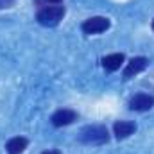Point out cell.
<instances>
[{
    "instance_id": "obj_1",
    "label": "cell",
    "mask_w": 154,
    "mask_h": 154,
    "mask_svg": "<svg viewBox=\"0 0 154 154\" xmlns=\"http://www.w3.org/2000/svg\"><path fill=\"white\" fill-rule=\"evenodd\" d=\"M79 140L86 145H104L109 140V133H108L106 125L93 124V125H86L81 129Z\"/></svg>"
},
{
    "instance_id": "obj_11",
    "label": "cell",
    "mask_w": 154,
    "mask_h": 154,
    "mask_svg": "<svg viewBox=\"0 0 154 154\" xmlns=\"http://www.w3.org/2000/svg\"><path fill=\"white\" fill-rule=\"evenodd\" d=\"M39 2H45L47 5H48V4H52V5H56V4H61L63 0H39Z\"/></svg>"
},
{
    "instance_id": "obj_3",
    "label": "cell",
    "mask_w": 154,
    "mask_h": 154,
    "mask_svg": "<svg viewBox=\"0 0 154 154\" xmlns=\"http://www.w3.org/2000/svg\"><path fill=\"white\" fill-rule=\"evenodd\" d=\"M109 25H111L109 18H106V16H91V18L82 22L81 29H82L84 34H100V32L108 31Z\"/></svg>"
},
{
    "instance_id": "obj_7",
    "label": "cell",
    "mask_w": 154,
    "mask_h": 154,
    "mask_svg": "<svg viewBox=\"0 0 154 154\" xmlns=\"http://www.w3.org/2000/svg\"><path fill=\"white\" fill-rule=\"evenodd\" d=\"M134 131H136V124L131 120H118L113 124V134L116 136V140H124L131 136Z\"/></svg>"
},
{
    "instance_id": "obj_5",
    "label": "cell",
    "mask_w": 154,
    "mask_h": 154,
    "mask_svg": "<svg viewBox=\"0 0 154 154\" xmlns=\"http://www.w3.org/2000/svg\"><path fill=\"white\" fill-rule=\"evenodd\" d=\"M152 106H154V95H149V93H136L129 100V108L133 111H149Z\"/></svg>"
},
{
    "instance_id": "obj_8",
    "label": "cell",
    "mask_w": 154,
    "mask_h": 154,
    "mask_svg": "<svg viewBox=\"0 0 154 154\" xmlns=\"http://www.w3.org/2000/svg\"><path fill=\"white\" fill-rule=\"evenodd\" d=\"M124 61H125L124 54H122V52H120V54L116 52V54H109V56L102 57V66H104L106 72H116V70L124 65Z\"/></svg>"
},
{
    "instance_id": "obj_9",
    "label": "cell",
    "mask_w": 154,
    "mask_h": 154,
    "mask_svg": "<svg viewBox=\"0 0 154 154\" xmlns=\"http://www.w3.org/2000/svg\"><path fill=\"white\" fill-rule=\"evenodd\" d=\"M27 145H29L27 138H23V136H14V138H11V140L5 143V151H7V154H22L27 149Z\"/></svg>"
},
{
    "instance_id": "obj_10",
    "label": "cell",
    "mask_w": 154,
    "mask_h": 154,
    "mask_svg": "<svg viewBox=\"0 0 154 154\" xmlns=\"http://www.w3.org/2000/svg\"><path fill=\"white\" fill-rule=\"evenodd\" d=\"M16 0H0V9H5V7H11Z\"/></svg>"
},
{
    "instance_id": "obj_4",
    "label": "cell",
    "mask_w": 154,
    "mask_h": 154,
    "mask_svg": "<svg viewBox=\"0 0 154 154\" xmlns=\"http://www.w3.org/2000/svg\"><path fill=\"white\" fill-rule=\"evenodd\" d=\"M147 66H149V59H147V57H143V56L133 57V59L125 65V70H124V79H131V77L138 75V74H140V72H143Z\"/></svg>"
},
{
    "instance_id": "obj_13",
    "label": "cell",
    "mask_w": 154,
    "mask_h": 154,
    "mask_svg": "<svg viewBox=\"0 0 154 154\" xmlns=\"http://www.w3.org/2000/svg\"><path fill=\"white\" fill-rule=\"evenodd\" d=\"M151 27H152V31H154V20H152V25H151Z\"/></svg>"
},
{
    "instance_id": "obj_12",
    "label": "cell",
    "mask_w": 154,
    "mask_h": 154,
    "mask_svg": "<svg viewBox=\"0 0 154 154\" xmlns=\"http://www.w3.org/2000/svg\"><path fill=\"white\" fill-rule=\"evenodd\" d=\"M41 154H61V151H57V149H48V151H43Z\"/></svg>"
},
{
    "instance_id": "obj_6",
    "label": "cell",
    "mask_w": 154,
    "mask_h": 154,
    "mask_svg": "<svg viewBox=\"0 0 154 154\" xmlns=\"http://www.w3.org/2000/svg\"><path fill=\"white\" fill-rule=\"evenodd\" d=\"M52 124L56 127H63V125H70L72 122L77 120V113L74 109H68V108H63V109H57L54 115H52Z\"/></svg>"
},
{
    "instance_id": "obj_2",
    "label": "cell",
    "mask_w": 154,
    "mask_h": 154,
    "mask_svg": "<svg viewBox=\"0 0 154 154\" xmlns=\"http://www.w3.org/2000/svg\"><path fill=\"white\" fill-rule=\"evenodd\" d=\"M65 14H66L65 5H59V4H56V5H43L36 13V20L45 27H54L65 18Z\"/></svg>"
}]
</instances>
